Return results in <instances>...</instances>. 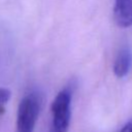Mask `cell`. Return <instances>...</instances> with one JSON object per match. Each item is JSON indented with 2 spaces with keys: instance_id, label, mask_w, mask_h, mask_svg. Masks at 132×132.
<instances>
[{
  "instance_id": "cell-1",
  "label": "cell",
  "mask_w": 132,
  "mask_h": 132,
  "mask_svg": "<svg viewBox=\"0 0 132 132\" xmlns=\"http://www.w3.org/2000/svg\"><path fill=\"white\" fill-rule=\"evenodd\" d=\"M72 94V88L67 86L54 98L51 106L52 125L50 132H68L71 121Z\"/></svg>"
},
{
  "instance_id": "cell-2",
  "label": "cell",
  "mask_w": 132,
  "mask_h": 132,
  "mask_svg": "<svg viewBox=\"0 0 132 132\" xmlns=\"http://www.w3.org/2000/svg\"><path fill=\"white\" fill-rule=\"evenodd\" d=\"M41 109V97L36 91L28 93L20 102L14 132H33Z\"/></svg>"
},
{
  "instance_id": "cell-3",
  "label": "cell",
  "mask_w": 132,
  "mask_h": 132,
  "mask_svg": "<svg viewBox=\"0 0 132 132\" xmlns=\"http://www.w3.org/2000/svg\"><path fill=\"white\" fill-rule=\"evenodd\" d=\"M113 18L119 27L132 26V0H114Z\"/></svg>"
},
{
  "instance_id": "cell-4",
  "label": "cell",
  "mask_w": 132,
  "mask_h": 132,
  "mask_svg": "<svg viewBox=\"0 0 132 132\" xmlns=\"http://www.w3.org/2000/svg\"><path fill=\"white\" fill-rule=\"evenodd\" d=\"M132 66V53L128 47H123L118 53L113 63V73L117 77H125Z\"/></svg>"
},
{
  "instance_id": "cell-5",
  "label": "cell",
  "mask_w": 132,
  "mask_h": 132,
  "mask_svg": "<svg viewBox=\"0 0 132 132\" xmlns=\"http://www.w3.org/2000/svg\"><path fill=\"white\" fill-rule=\"evenodd\" d=\"M10 96H11V93L9 89L0 87V118L5 111V107L10 99Z\"/></svg>"
},
{
  "instance_id": "cell-6",
  "label": "cell",
  "mask_w": 132,
  "mask_h": 132,
  "mask_svg": "<svg viewBox=\"0 0 132 132\" xmlns=\"http://www.w3.org/2000/svg\"><path fill=\"white\" fill-rule=\"evenodd\" d=\"M120 132H132V121L126 123V124L123 126V128L121 129Z\"/></svg>"
}]
</instances>
